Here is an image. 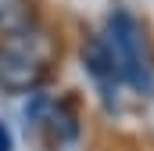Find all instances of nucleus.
<instances>
[{
  "mask_svg": "<svg viewBox=\"0 0 154 151\" xmlns=\"http://www.w3.org/2000/svg\"><path fill=\"white\" fill-rule=\"evenodd\" d=\"M0 151H14V137H11V126L0 119Z\"/></svg>",
  "mask_w": 154,
  "mask_h": 151,
  "instance_id": "nucleus-6",
  "label": "nucleus"
},
{
  "mask_svg": "<svg viewBox=\"0 0 154 151\" xmlns=\"http://www.w3.org/2000/svg\"><path fill=\"white\" fill-rule=\"evenodd\" d=\"M79 58H82V69L90 72V79H93L97 86H100L104 97H111L118 86H125L122 76H118V69H115V58H111V50H108V43H104V36H86L82 47H79Z\"/></svg>",
  "mask_w": 154,
  "mask_h": 151,
  "instance_id": "nucleus-3",
  "label": "nucleus"
},
{
  "mask_svg": "<svg viewBox=\"0 0 154 151\" xmlns=\"http://www.w3.org/2000/svg\"><path fill=\"white\" fill-rule=\"evenodd\" d=\"M36 25L32 0H0V36H18Z\"/></svg>",
  "mask_w": 154,
  "mask_h": 151,
  "instance_id": "nucleus-5",
  "label": "nucleus"
},
{
  "mask_svg": "<svg viewBox=\"0 0 154 151\" xmlns=\"http://www.w3.org/2000/svg\"><path fill=\"white\" fill-rule=\"evenodd\" d=\"M57 144H75L82 126H79V112H75V101L72 97H57L50 101V112H47V122H43Z\"/></svg>",
  "mask_w": 154,
  "mask_h": 151,
  "instance_id": "nucleus-4",
  "label": "nucleus"
},
{
  "mask_svg": "<svg viewBox=\"0 0 154 151\" xmlns=\"http://www.w3.org/2000/svg\"><path fill=\"white\" fill-rule=\"evenodd\" d=\"M104 43L115 58V69L122 76V83L143 97H154V40L147 33V25L125 11L115 7L104 22Z\"/></svg>",
  "mask_w": 154,
  "mask_h": 151,
  "instance_id": "nucleus-1",
  "label": "nucleus"
},
{
  "mask_svg": "<svg viewBox=\"0 0 154 151\" xmlns=\"http://www.w3.org/2000/svg\"><path fill=\"white\" fill-rule=\"evenodd\" d=\"M50 76V47L32 25L18 36H0V90L4 94H36Z\"/></svg>",
  "mask_w": 154,
  "mask_h": 151,
  "instance_id": "nucleus-2",
  "label": "nucleus"
}]
</instances>
